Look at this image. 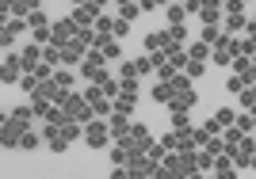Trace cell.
I'll use <instances>...</instances> for the list:
<instances>
[{"label": "cell", "instance_id": "5bb4252c", "mask_svg": "<svg viewBox=\"0 0 256 179\" xmlns=\"http://www.w3.org/2000/svg\"><path fill=\"white\" fill-rule=\"evenodd\" d=\"M195 15L203 23H218L222 19V4H218V0H199V11H195Z\"/></svg>", "mask_w": 256, "mask_h": 179}, {"label": "cell", "instance_id": "74e56055", "mask_svg": "<svg viewBox=\"0 0 256 179\" xmlns=\"http://www.w3.org/2000/svg\"><path fill=\"white\" fill-rule=\"evenodd\" d=\"M134 73H138V80H142V76H150V73H153L150 57H134Z\"/></svg>", "mask_w": 256, "mask_h": 179}, {"label": "cell", "instance_id": "ac0fdd59", "mask_svg": "<svg viewBox=\"0 0 256 179\" xmlns=\"http://www.w3.org/2000/svg\"><path fill=\"white\" fill-rule=\"evenodd\" d=\"M168 115H172V130H176V134H180V130H192V115H188L184 107H176V111H168Z\"/></svg>", "mask_w": 256, "mask_h": 179}, {"label": "cell", "instance_id": "ffe728a7", "mask_svg": "<svg viewBox=\"0 0 256 179\" xmlns=\"http://www.w3.org/2000/svg\"><path fill=\"white\" fill-rule=\"evenodd\" d=\"M80 134H84V126H80V122H73V118H69V122H62V137L69 141V145H73V141H80Z\"/></svg>", "mask_w": 256, "mask_h": 179}, {"label": "cell", "instance_id": "d6a6232c", "mask_svg": "<svg viewBox=\"0 0 256 179\" xmlns=\"http://www.w3.org/2000/svg\"><path fill=\"white\" fill-rule=\"evenodd\" d=\"M58 50H62V46H50V42L42 46V61H46V65H54V69L62 65V57H58Z\"/></svg>", "mask_w": 256, "mask_h": 179}, {"label": "cell", "instance_id": "816d5d0a", "mask_svg": "<svg viewBox=\"0 0 256 179\" xmlns=\"http://www.w3.org/2000/svg\"><path fill=\"white\" fill-rule=\"evenodd\" d=\"M218 4H226V0H218Z\"/></svg>", "mask_w": 256, "mask_h": 179}, {"label": "cell", "instance_id": "6da1fadb", "mask_svg": "<svg viewBox=\"0 0 256 179\" xmlns=\"http://www.w3.org/2000/svg\"><path fill=\"white\" fill-rule=\"evenodd\" d=\"M80 141H84L88 149H107V145H111L107 122H104V118H96V115H92V118L84 122V134H80Z\"/></svg>", "mask_w": 256, "mask_h": 179}, {"label": "cell", "instance_id": "44dd1931", "mask_svg": "<svg viewBox=\"0 0 256 179\" xmlns=\"http://www.w3.org/2000/svg\"><path fill=\"white\" fill-rule=\"evenodd\" d=\"M180 73H188V76H192V80H203V76H206V61H192V57H188Z\"/></svg>", "mask_w": 256, "mask_h": 179}, {"label": "cell", "instance_id": "9c48e42d", "mask_svg": "<svg viewBox=\"0 0 256 179\" xmlns=\"http://www.w3.org/2000/svg\"><path fill=\"white\" fill-rule=\"evenodd\" d=\"M23 122H16V118H8V122H4V126H0V145L4 149H16L20 145V134H23Z\"/></svg>", "mask_w": 256, "mask_h": 179}, {"label": "cell", "instance_id": "484cf974", "mask_svg": "<svg viewBox=\"0 0 256 179\" xmlns=\"http://www.w3.org/2000/svg\"><path fill=\"white\" fill-rule=\"evenodd\" d=\"M42 122H54V126H62V122H69V118H65V111L58 103H50L46 107V115H42Z\"/></svg>", "mask_w": 256, "mask_h": 179}, {"label": "cell", "instance_id": "5b68a950", "mask_svg": "<svg viewBox=\"0 0 256 179\" xmlns=\"http://www.w3.org/2000/svg\"><path fill=\"white\" fill-rule=\"evenodd\" d=\"M84 50H88V42L80 38V34H73L69 42L58 50V57H62V65H80V57H84Z\"/></svg>", "mask_w": 256, "mask_h": 179}, {"label": "cell", "instance_id": "d590c367", "mask_svg": "<svg viewBox=\"0 0 256 179\" xmlns=\"http://www.w3.org/2000/svg\"><path fill=\"white\" fill-rule=\"evenodd\" d=\"M234 115H237V111H230V107H218V111H214V122H218V126H230V122H234Z\"/></svg>", "mask_w": 256, "mask_h": 179}, {"label": "cell", "instance_id": "ee69618b", "mask_svg": "<svg viewBox=\"0 0 256 179\" xmlns=\"http://www.w3.org/2000/svg\"><path fill=\"white\" fill-rule=\"evenodd\" d=\"M164 4H168V0H138V8L146 11V15H150V11H157V8H164Z\"/></svg>", "mask_w": 256, "mask_h": 179}, {"label": "cell", "instance_id": "cb8c5ba5", "mask_svg": "<svg viewBox=\"0 0 256 179\" xmlns=\"http://www.w3.org/2000/svg\"><path fill=\"white\" fill-rule=\"evenodd\" d=\"M4 27H8L16 38H20V34H31V27H27V19H23V15H8V23H4Z\"/></svg>", "mask_w": 256, "mask_h": 179}, {"label": "cell", "instance_id": "836d02e7", "mask_svg": "<svg viewBox=\"0 0 256 179\" xmlns=\"http://www.w3.org/2000/svg\"><path fill=\"white\" fill-rule=\"evenodd\" d=\"M184 61H188V50H184V46L168 50V65H172V69H184Z\"/></svg>", "mask_w": 256, "mask_h": 179}, {"label": "cell", "instance_id": "52a82bcc", "mask_svg": "<svg viewBox=\"0 0 256 179\" xmlns=\"http://www.w3.org/2000/svg\"><path fill=\"white\" fill-rule=\"evenodd\" d=\"M176 160H180V179H203L195 164V149H176Z\"/></svg>", "mask_w": 256, "mask_h": 179}, {"label": "cell", "instance_id": "83f0119b", "mask_svg": "<svg viewBox=\"0 0 256 179\" xmlns=\"http://www.w3.org/2000/svg\"><path fill=\"white\" fill-rule=\"evenodd\" d=\"M38 141H42V137L34 134V130H23V134H20V145H16V149H23V153H31V149L38 145Z\"/></svg>", "mask_w": 256, "mask_h": 179}, {"label": "cell", "instance_id": "7bdbcfd3", "mask_svg": "<svg viewBox=\"0 0 256 179\" xmlns=\"http://www.w3.org/2000/svg\"><path fill=\"white\" fill-rule=\"evenodd\" d=\"M153 73H157V80H172V76L180 73V69H172V65L164 61V65H157V69H153Z\"/></svg>", "mask_w": 256, "mask_h": 179}, {"label": "cell", "instance_id": "f546056e", "mask_svg": "<svg viewBox=\"0 0 256 179\" xmlns=\"http://www.w3.org/2000/svg\"><path fill=\"white\" fill-rule=\"evenodd\" d=\"M237 95H241V111H252V107H256V88L252 84H245Z\"/></svg>", "mask_w": 256, "mask_h": 179}, {"label": "cell", "instance_id": "4dcf8cb0", "mask_svg": "<svg viewBox=\"0 0 256 179\" xmlns=\"http://www.w3.org/2000/svg\"><path fill=\"white\" fill-rule=\"evenodd\" d=\"M130 137H134V141H150V126H146V122H134V118H130Z\"/></svg>", "mask_w": 256, "mask_h": 179}, {"label": "cell", "instance_id": "8fae6325", "mask_svg": "<svg viewBox=\"0 0 256 179\" xmlns=\"http://www.w3.org/2000/svg\"><path fill=\"white\" fill-rule=\"evenodd\" d=\"M96 15H100V8H92V4L84 0V4H73V15H69V19H73L76 27H92Z\"/></svg>", "mask_w": 256, "mask_h": 179}, {"label": "cell", "instance_id": "603a6c76", "mask_svg": "<svg viewBox=\"0 0 256 179\" xmlns=\"http://www.w3.org/2000/svg\"><path fill=\"white\" fill-rule=\"evenodd\" d=\"M142 15V8H138V0H126V4H118V19H126V23H134Z\"/></svg>", "mask_w": 256, "mask_h": 179}, {"label": "cell", "instance_id": "e575fe53", "mask_svg": "<svg viewBox=\"0 0 256 179\" xmlns=\"http://www.w3.org/2000/svg\"><path fill=\"white\" fill-rule=\"evenodd\" d=\"M54 84L58 88H73V73H69V69H54Z\"/></svg>", "mask_w": 256, "mask_h": 179}, {"label": "cell", "instance_id": "277c9868", "mask_svg": "<svg viewBox=\"0 0 256 179\" xmlns=\"http://www.w3.org/2000/svg\"><path fill=\"white\" fill-rule=\"evenodd\" d=\"M104 65H107V61H104V53H100L96 46H88V50H84V57H80V65H76V73L84 76V80H96Z\"/></svg>", "mask_w": 256, "mask_h": 179}, {"label": "cell", "instance_id": "d6986e66", "mask_svg": "<svg viewBox=\"0 0 256 179\" xmlns=\"http://www.w3.org/2000/svg\"><path fill=\"white\" fill-rule=\"evenodd\" d=\"M8 118H16V122H23V126H31V122H34V111H31V103H20L16 111H8Z\"/></svg>", "mask_w": 256, "mask_h": 179}, {"label": "cell", "instance_id": "f907efd6", "mask_svg": "<svg viewBox=\"0 0 256 179\" xmlns=\"http://www.w3.org/2000/svg\"><path fill=\"white\" fill-rule=\"evenodd\" d=\"M241 4H252V0H241Z\"/></svg>", "mask_w": 256, "mask_h": 179}, {"label": "cell", "instance_id": "7a4b0ae2", "mask_svg": "<svg viewBox=\"0 0 256 179\" xmlns=\"http://www.w3.org/2000/svg\"><path fill=\"white\" fill-rule=\"evenodd\" d=\"M62 111H65V118H73V122H80V126L92 118V107H88V99H84L80 92H69V95H65Z\"/></svg>", "mask_w": 256, "mask_h": 179}, {"label": "cell", "instance_id": "7402d4cb", "mask_svg": "<svg viewBox=\"0 0 256 179\" xmlns=\"http://www.w3.org/2000/svg\"><path fill=\"white\" fill-rule=\"evenodd\" d=\"M234 126L241 130V134H252V130H256V118H252V111H241V115H234Z\"/></svg>", "mask_w": 256, "mask_h": 179}, {"label": "cell", "instance_id": "d4e9b609", "mask_svg": "<svg viewBox=\"0 0 256 179\" xmlns=\"http://www.w3.org/2000/svg\"><path fill=\"white\" fill-rule=\"evenodd\" d=\"M184 50H188L192 61H206V57H210V46L206 42H192V46H184Z\"/></svg>", "mask_w": 256, "mask_h": 179}, {"label": "cell", "instance_id": "8d00e7d4", "mask_svg": "<svg viewBox=\"0 0 256 179\" xmlns=\"http://www.w3.org/2000/svg\"><path fill=\"white\" fill-rule=\"evenodd\" d=\"M31 42H38V46L50 42V23H46V27H34V31H31Z\"/></svg>", "mask_w": 256, "mask_h": 179}, {"label": "cell", "instance_id": "f6af8a7d", "mask_svg": "<svg viewBox=\"0 0 256 179\" xmlns=\"http://www.w3.org/2000/svg\"><path fill=\"white\" fill-rule=\"evenodd\" d=\"M241 88H245V84H241V76H230V80H226V92H230V95H237V92H241Z\"/></svg>", "mask_w": 256, "mask_h": 179}, {"label": "cell", "instance_id": "3957f363", "mask_svg": "<svg viewBox=\"0 0 256 179\" xmlns=\"http://www.w3.org/2000/svg\"><path fill=\"white\" fill-rule=\"evenodd\" d=\"M218 27H222L226 34H241V31H245V34H252V31H256V27H252V19H248L245 11H226L222 19H218Z\"/></svg>", "mask_w": 256, "mask_h": 179}, {"label": "cell", "instance_id": "bcb514c9", "mask_svg": "<svg viewBox=\"0 0 256 179\" xmlns=\"http://www.w3.org/2000/svg\"><path fill=\"white\" fill-rule=\"evenodd\" d=\"M203 130H206V134H222V126L214 122V115H210V118H206V122H203Z\"/></svg>", "mask_w": 256, "mask_h": 179}, {"label": "cell", "instance_id": "7dc6e473", "mask_svg": "<svg viewBox=\"0 0 256 179\" xmlns=\"http://www.w3.org/2000/svg\"><path fill=\"white\" fill-rule=\"evenodd\" d=\"M88 4H92V8H100V11H104V4H107V0H88Z\"/></svg>", "mask_w": 256, "mask_h": 179}, {"label": "cell", "instance_id": "c3c4849f", "mask_svg": "<svg viewBox=\"0 0 256 179\" xmlns=\"http://www.w3.org/2000/svg\"><path fill=\"white\" fill-rule=\"evenodd\" d=\"M4 122H8V115H4V111H0V126H4Z\"/></svg>", "mask_w": 256, "mask_h": 179}, {"label": "cell", "instance_id": "30bf717a", "mask_svg": "<svg viewBox=\"0 0 256 179\" xmlns=\"http://www.w3.org/2000/svg\"><path fill=\"white\" fill-rule=\"evenodd\" d=\"M210 176H218V179H237V168H234V160H230V153H218V157L210 160Z\"/></svg>", "mask_w": 256, "mask_h": 179}, {"label": "cell", "instance_id": "7c38bea8", "mask_svg": "<svg viewBox=\"0 0 256 179\" xmlns=\"http://www.w3.org/2000/svg\"><path fill=\"white\" fill-rule=\"evenodd\" d=\"M230 69H234V73L241 76V84H256V69H252V57H234V61H230Z\"/></svg>", "mask_w": 256, "mask_h": 179}, {"label": "cell", "instance_id": "f1b7e54d", "mask_svg": "<svg viewBox=\"0 0 256 179\" xmlns=\"http://www.w3.org/2000/svg\"><path fill=\"white\" fill-rule=\"evenodd\" d=\"M23 19H27V27H31V31H34V27H46V23H50V19H46V11H42V8H31L27 15H23Z\"/></svg>", "mask_w": 256, "mask_h": 179}, {"label": "cell", "instance_id": "8992f818", "mask_svg": "<svg viewBox=\"0 0 256 179\" xmlns=\"http://www.w3.org/2000/svg\"><path fill=\"white\" fill-rule=\"evenodd\" d=\"M73 34H76V23H73V19H58V23H50V46H65Z\"/></svg>", "mask_w": 256, "mask_h": 179}, {"label": "cell", "instance_id": "4fadbf2b", "mask_svg": "<svg viewBox=\"0 0 256 179\" xmlns=\"http://www.w3.org/2000/svg\"><path fill=\"white\" fill-rule=\"evenodd\" d=\"M16 57H20V69L27 73V69H31V65L42 57V46H38V42H27L23 50H16Z\"/></svg>", "mask_w": 256, "mask_h": 179}, {"label": "cell", "instance_id": "2e32d148", "mask_svg": "<svg viewBox=\"0 0 256 179\" xmlns=\"http://www.w3.org/2000/svg\"><path fill=\"white\" fill-rule=\"evenodd\" d=\"M164 15H168V27H176V23L188 19V8H184L180 0H176V4H164Z\"/></svg>", "mask_w": 256, "mask_h": 179}, {"label": "cell", "instance_id": "9a60e30c", "mask_svg": "<svg viewBox=\"0 0 256 179\" xmlns=\"http://www.w3.org/2000/svg\"><path fill=\"white\" fill-rule=\"evenodd\" d=\"M100 53H104V61H107V65L118 61V57H126V53H122V38H107V42L100 46Z\"/></svg>", "mask_w": 256, "mask_h": 179}, {"label": "cell", "instance_id": "ba28073f", "mask_svg": "<svg viewBox=\"0 0 256 179\" xmlns=\"http://www.w3.org/2000/svg\"><path fill=\"white\" fill-rule=\"evenodd\" d=\"M20 57H16V50H8V57H4V61H0V84H16V80H20Z\"/></svg>", "mask_w": 256, "mask_h": 179}, {"label": "cell", "instance_id": "ab89813d", "mask_svg": "<svg viewBox=\"0 0 256 179\" xmlns=\"http://www.w3.org/2000/svg\"><path fill=\"white\" fill-rule=\"evenodd\" d=\"M142 46H146V50H160V31H150V34H142Z\"/></svg>", "mask_w": 256, "mask_h": 179}, {"label": "cell", "instance_id": "681fc988", "mask_svg": "<svg viewBox=\"0 0 256 179\" xmlns=\"http://www.w3.org/2000/svg\"><path fill=\"white\" fill-rule=\"evenodd\" d=\"M69 4H84V0H69Z\"/></svg>", "mask_w": 256, "mask_h": 179}, {"label": "cell", "instance_id": "b9f144b4", "mask_svg": "<svg viewBox=\"0 0 256 179\" xmlns=\"http://www.w3.org/2000/svg\"><path fill=\"white\" fill-rule=\"evenodd\" d=\"M118 76H138L134 73V57H118Z\"/></svg>", "mask_w": 256, "mask_h": 179}, {"label": "cell", "instance_id": "60d3db41", "mask_svg": "<svg viewBox=\"0 0 256 179\" xmlns=\"http://www.w3.org/2000/svg\"><path fill=\"white\" fill-rule=\"evenodd\" d=\"M111 164H126V149L118 141H111Z\"/></svg>", "mask_w": 256, "mask_h": 179}, {"label": "cell", "instance_id": "1f68e13d", "mask_svg": "<svg viewBox=\"0 0 256 179\" xmlns=\"http://www.w3.org/2000/svg\"><path fill=\"white\" fill-rule=\"evenodd\" d=\"M16 84H20V92H23V95H31V92H34V84H38V76H34V73H20V80H16Z\"/></svg>", "mask_w": 256, "mask_h": 179}, {"label": "cell", "instance_id": "f35d334b", "mask_svg": "<svg viewBox=\"0 0 256 179\" xmlns=\"http://www.w3.org/2000/svg\"><path fill=\"white\" fill-rule=\"evenodd\" d=\"M126 34H130V23L126 19H115V23H111V38H126Z\"/></svg>", "mask_w": 256, "mask_h": 179}, {"label": "cell", "instance_id": "4316f807", "mask_svg": "<svg viewBox=\"0 0 256 179\" xmlns=\"http://www.w3.org/2000/svg\"><path fill=\"white\" fill-rule=\"evenodd\" d=\"M168 88H172V92H188V88H195V80H192L188 73H176V76L168 80Z\"/></svg>", "mask_w": 256, "mask_h": 179}, {"label": "cell", "instance_id": "e0dca14e", "mask_svg": "<svg viewBox=\"0 0 256 179\" xmlns=\"http://www.w3.org/2000/svg\"><path fill=\"white\" fill-rule=\"evenodd\" d=\"M150 99H153V103H168V99H172V88H168V80H157V84L150 88Z\"/></svg>", "mask_w": 256, "mask_h": 179}]
</instances>
